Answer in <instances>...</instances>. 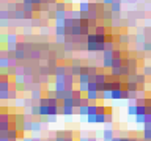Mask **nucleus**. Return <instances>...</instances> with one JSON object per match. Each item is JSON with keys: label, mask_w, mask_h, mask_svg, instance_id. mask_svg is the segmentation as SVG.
<instances>
[{"label": "nucleus", "mask_w": 151, "mask_h": 141, "mask_svg": "<svg viewBox=\"0 0 151 141\" xmlns=\"http://www.w3.org/2000/svg\"><path fill=\"white\" fill-rule=\"evenodd\" d=\"M30 97L33 99L35 102H38V103H39L41 97H43V89H41V88H33V89L30 91Z\"/></svg>", "instance_id": "f03ea898"}, {"label": "nucleus", "mask_w": 151, "mask_h": 141, "mask_svg": "<svg viewBox=\"0 0 151 141\" xmlns=\"http://www.w3.org/2000/svg\"><path fill=\"white\" fill-rule=\"evenodd\" d=\"M126 89H129V91H139V83H137V81H127V83H126Z\"/></svg>", "instance_id": "b1692460"}, {"label": "nucleus", "mask_w": 151, "mask_h": 141, "mask_svg": "<svg viewBox=\"0 0 151 141\" xmlns=\"http://www.w3.org/2000/svg\"><path fill=\"white\" fill-rule=\"evenodd\" d=\"M123 66H113L112 69H110V74L112 75H115V77H121V74H123V69H121Z\"/></svg>", "instance_id": "412c9836"}, {"label": "nucleus", "mask_w": 151, "mask_h": 141, "mask_svg": "<svg viewBox=\"0 0 151 141\" xmlns=\"http://www.w3.org/2000/svg\"><path fill=\"white\" fill-rule=\"evenodd\" d=\"M127 115L129 116H135L137 115V102L135 101H129V105H127Z\"/></svg>", "instance_id": "9d476101"}, {"label": "nucleus", "mask_w": 151, "mask_h": 141, "mask_svg": "<svg viewBox=\"0 0 151 141\" xmlns=\"http://www.w3.org/2000/svg\"><path fill=\"white\" fill-rule=\"evenodd\" d=\"M107 107H104L102 103H98V113H107Z\"/></svg>", "instance_id": "79ce46f5"}, {"label": "nucleus", "mask_w": 151, "mask_h": 141, "mask_svg": "<svg viewBox=\"0 0 151 141\" xmlns=\"http://www.w3.org/2000/svg\"><path fill=\"white\" fill-rule=\"evenodd\" d=\"M90 141H98V140H96V138H90Z\"/></svg>", "instance_id": "3c124183"}, {"label": "nucleus", "mask_w": 151, "mask_h": 141, "mask_svg": "<svg viewBox=\"0 0 151 141\" xmlns=\"http://www.w3.org/2000/svg\"><path fill=\"white\" fill-rule=\"evenodd\" d=\"M39 30H41V35L43 36H49V27L47 25H43Z\"/></svg>", "instance_id": "a19ab883"}, {"label": "nucleus", "mask_w": 151, "mask_h": 141, "mask_svg": "<svg viewBox=\"0 0 151 141\" xmlns=\"http://www.w3.org/2000/svg\"><path fill=\"white\" fill-rule=\"evenodd\" d=\"M80 66L82 64H71L68 66V74H72V75H76V77H79L80 75Z\"/></svg>", "instance_id": "7ed1b4c3"}, {"label": "nucleus", "mask_w": 151, "mask_h": 141, "mask_svg": "<svg viewBox=\"0 0 151 141\" xmlns=\"http://www.w3.org/2000/svg\"><path fill=\"white\" fill-rule=\"evenodd\" d=\"M55 10H57V11H68V2L58 0V2L55 3Z\"/></svg>", "instance_id": "a211bd4d"}, {"label": "nucleus", "mask_w": 151, "mask_h": 141, "mask_svg": "<svg viewBox=\"0 0 151 141\" xmlns=\"http://www.w3.org/2000/svg\"><path fill=\"white\" fill-rule=\"evenodd\" d=\"M113 60H115V57L102 58V67H106V69H112V67H113Z\"/></svg>", "instance_id": "2eb2a0df"}, {"label": "nucleus", "mask_w": 151, "mask_h": 141, "mask_svg": "<svg viewBox=\"0 0 151 141\" xmlns=\"http://www.w3.org/2000/svg\"><path fill=\"white\" fill-rule=\"evenodd\" d=\"M102 101H112V91H104L102 93Z\"/></svg>", "instance_id": "f704fd0d"}, {"label": "nucleus", "mask_w": 151, "mask_h": 141, "mask_svg": "<svg viewBox=\"0 0 151 141\" xmlns=\"http://www.w3.org/2000/svg\"><path fill=\"white\" fill-rule=\"evenodd\" d=\"M0 141H10V138H8L6 135H2V138H0Z\"/></svg>", "instance_id": "49530a36"}, {"label": "nucleus", "mask_w": 151, "mask_h": 141, "mask_svg": "<svg viewBox=\"0 0 151 141\" xmlns=\"http://www.w3.org/2000/svg\"><path fill=\"white\" fill-rule=\"evenodd\" d=\"M77 80H79V83H90L91 81V75L88 72H82V74L77 77Z\"/></svg>", "instance_id": "ddd939ff"}, {"label": "nucleus", "mask_w": 151, "mask_h": 141, "mask_svg": "<svg viewBox=\"0 0 151 141\" xmlns=\"http://www.w3.org/2000/svg\"><path fill=\"white\" fill-rule=\"evenodd\" d=\"M135 81L139 85H146V81H148V77H146L143 72H137L135 74Z\"/></svg>", "instance_id": "f8f14e48"}, {"label": "nucleus", "mask_w": 151, "mask_h": 141, "mask_svg": "<svg viewBox=\"0 0 151 141\" xmlns=\"http://www.w3.org/2000/svg\"><path fill=\"white\" fill-rule=\"evenodd\" d=\"M137 115H146V105L145 103H142V105L137 103Z\"/></svg>", "instance_id": "c85d7f7f"}, {"label": "nucleus", "mask_w": 151, "mask_h": 141, "mask_svg": "<svg viewBox=\"0 0 151 141\" xmlns=\"http://www.w3.org/2000/svg\"><path fill=\"white\" fill-rule=\"evenodd\" d=\"M13 80H14L16 85H24L25 80H27V75L25 74H16L14 77H13Z\"/></svg>", "instance_id": "4468645a"}, {"label": "nucleus", "mask_w": 151, "mask_h": 141, "mask_svg": "<svg viewBox=\"0 0 151 141\" xmlns=\"http://www.w3.org/2000/svg\"><path fill=\"white\" fill-rule=\"evenodd\" d=\"M80 10H68V17H74V19H80Z\"/></svg>", "instance_id": "4be33fe9"}, {"label": "nucleus", "mask_w": 151, "mask_h": 141, "mask_svg": "<svg viewBox=\"0 0 151 141\" xmlns=\"http://www.w3.org/2000/svg\"><path fill=\"white\" fill-rule=\"evenodd\" d=\"M112 101H123V89L112 91Z\"/></svg>", "instance_id": "6ab92c4d"}, {"label": "nucleus", "mask_w": 151, "mask_h": 141, "mask_svg": "<svg viewBox=\"0 0 151 141\" xmlns=\"http://www.w3.org/2000/svg\"><path fill=\"white\" fill-rule=\"evenodd\" d=\"M14 105H16V107H24V99L17 97L16 101H14Z\"/></svg>", "instance_id": "37998d69"}, {"label": "nucleus", "mask_w": 151, "mask_h": 141, "mask_svg": "<svg viewBox=\"0 0 151 141\" xmlns=\"http://www.w3.org/2000/svg\"><path fill=\"white\" fill-rule=\"evenodd\" d=\"M135 124L143 125L145 124V115H135Z\"/></svg>", "instance_id": "72a5a7b5"}, {"label": "nucleus", "mask_w": 151, "mask_h": 141, "mask_svg": "<svg viewBox=\"0 0 151 141\" xmlns=\"http://www.w3.org/2000/svg\"><path fill=\"white\" fill-rule=\"evenodd\" d=\"M142 141H151V140H148V138H142Z\"/></svg>", "instance_id": "8fccbe9b"}, {"label": "nucleus", "mask_w": 151, "mask_h": 141, "mask_svg": "<svg viewBox=\"0 0 151 141\" xmlns=\"http://www.w3.org/2000/svg\"><path fill=\"white\" fill-rule=\"evenodd\" d=\"M79 89H80V91H82V93H84V94H85V93H87V91H88V89H90V88H88V83H79Z\"/></svg>", "instance_id": "ea45409f"}, {"label": "nucleus", "mask_w": 151, "mask_h": 141, "mask_svg": "<svg viewBox=\"0 0 151 141\" xmlns=\"http://www.w3.org/2000/svg\"><path fill=\"white\" fill-rule=\"evenodd\" d=\"M74 110H77V108H74V107H68V105H63V116H71L72 113H74Z\"/></svg>", "instance_id": "5701e85b"}, {"label": "nucleus", "mask_w": 151, "mask_h": 141, "mask_svg": "<svg viewBox=\"0 0 151 141\" xmlns=\"http://www.w3.org/2000/svg\"><path fill=\"white\" fill-rule=\"evenodd\" d=\"M79 141H90V138H88V136H80Z\"/></svg>", "instance_id": "de8ad7c7"}, {"label": "nucleus", "mask_w": 151, "mask_h": 141, "mask_svg": "<svg viewBox=\"0 0 151 141\" xmlns=\"http://www.w3.org/2000/svg\"><path fill=\"white\" fill-rule=\"evenodd\" d=\"M87 122L88 124H96V115H88L87 116Z\"/></svg>", "instance_id": "58836bf2"}, {"label": "nucleus", "mask_w": 151, "mask_h": 141, "mask_svg": "<svg viewBox=\"0 0 151 141\" xmlns=\"http://www.w3.org/2000/svg\"><path fill=\"white\" fill-rule=\"evenodd\" d=\"M110 10H112L113 13H121V10H123V3H121V2H113L112 5H110Z\"/></svg>", "instance_id": "aec40b11"}, {"label": "nucleus", "mask_w": 151, "mask_h": 141, "mask_svg": "<svg viewBox=\"0 0 151 141\" xmlns=\"http://www.w3.org/2000/svg\"><path fill=\"white\" fill-rule=\"evenodd\" d=\"M142 72H143L146 77H151V64H145L142 67Z\"/></svg>", "instance_id": "473e14b6"}, {"label": "nucleus", "mask_w": 151, "mask_h": 141, "mask_svg": "<svg viewBox=\"0 0 151 141\" xmlns=\"http://www.w3.org/2000/svg\"><path fill=\"white\" fill-rule=\"evenodd\" d=\"M150 2H151V0H150Z\"/></svg>", "instance_id": "603ef678"}, {"label": "nucleus", "mask_w": 151, "mask_h": 141, "mask_svg": "<svg viewBox=\"0 0 151 141\" xmlns=\"http://www.w3.org/2000/svg\"><path fill=\"white\" fill-rule=\"evenodd\" d=\"M79 10H80V13H90V10H91V2L82 0V2L79 3Z\"/></svg>", "instance_id": "6e6552de"}, {"label": "nucleus", "mask_w": 151, "mask_h": 141, "mask_svg": "<svg viewBox=\"0 0 151 141\" xmlns=\"http://www.w3.org/2000/svg\"><path fill=\"white\" fill-rule=\"evenodd\" d=\"M19 39H21V36H19V35H16V33H13V31H10V33H6L5 44H6V43H13V44H16Z\"/></svg>", "instance_id": "0eeeda50"}, {"label": "nucleus", "mask_w": 151, "mask_h": 141, "mask_svg": "<svg viewBox=\"0 0 151 141\" xmlns=\"http://www.w3.org/2000/svg\"><path fill=\"white\" fill-rule=\"evenodd\" d=\"M33 103H35V101H33L31 97H25V99H24V108H30Z\"/></svg>", "instance_id": "2f4dec72"}, {"label": "nucleus", "mask_w": 151, "mask_h": 141, "mask_svg": "<svg viewBox=\"0 0 151 141\" xmlns=\"http://www.w3.org/2000/svg\"><path fill=\"white\" fill-rule=\"evenodd\" d=\"M142 49H143L145 52H151V39L146 41V43H145L143 45H142Z\"/></svg>", "instance_id": "e433bc0d"}, {"label": "nucleus", "mask_w": 151, "mask_h": 141, "mask_svg": "<svg viewBox=\"0 0 151 141\" xmlns=\"http://www.w3.org/2000/svg\"><path fill=\"white\" fill-rule=\"evenodd\" d=\"M142 138L151 140V127H143V130H142Z\"/></svg>", "instance_id": "a878e982"}, {"label": "nucleus", "mask_w": 151, "mask_h": 141, "mask_svg": "<svg viewBox=\"0 0 151 141\" xmlns=\"http://www.w3.org/2000/svg\"><path fill=\"white\" fill-rule=\"evenodd\" d=\"M63 105H68V107H74V99H72V97H65V99H63ZM76 108V107H74Z\"/></svg>", "instance_id": "cd10ccee"}, {"label": "nucleus", "mask_w": 151, "mask_h": 141, "mask_svg": "<svg viewBox=\"0 0 151 141\" xmlns=\"http://www.w3.org/2000/svg\"><path fill=\"white\" fill-rule=\"evenodd\" d=\"M55 36H66V25L55 24Z\"/></svg>", "instance_id": "9b49d317"}, {"label": "nucleus", "mask_w": 151, "mask_h": 141, "mask_svg": "<svg viewBox=\"0 0 151 141\" xmlns=\"http://www.w3.org/2000/svg\"><path fill=\"white\" fill-rule=\"evenodd\" d=\"M13 19H14V21H25V11H24V8H17V10L13 13Z\"/></svg>", "instance_id": "20e7f679"}, {"label": "nucleus", "mask_w": 151, "mask_h": 141, "mask_svg": "<svg viewBox=\"0 0 151 141\" xmlns=\"http://www.w3.org/2000/svg\"><path fill=\"white\" fill-rule=\"evenodd\" d=\"M39 110H41V116H49L52 113V107L50 105H41L39 103Z\"/></svg>", "instance_id": "dca6fc26"}, {"label": "nucleus", "mask_w": 151, "mask_h": 141, "mask_svg": "<svg viewBox=\"0 0 151 141\" xmlns=\"http://www.w3.org/2000/svg\"><path fill=\"white\" fill-rule=\"evenodd\" d=\"M106 113H98L96 115V124H106Z\"/></svg>", "instance_id": "393cba45"}, {"label": "nucleus", "mask_w": 151, "mask_h": 141, "mask_svg": "<svg viewBox=\"0 0 151 141\" xmlns=\"http://www.w3.org/2000/svg\"><path fill=\"white\" fill-rule=\"evenodd\" d=\"M55 41H57V44H65L68 41V38L66 36H55Z\"/></svg>", "instance_id": "4c0bfd02"}, {"label": "nucleus", "mask_w": 151, "mask_h": 141, "mask_svg": "<svg viewBox=\"0 0 151 141\" xmlns=\"http://www.w3.org/2000/svg\"><path fill=\"white\" fill-rule=\"evenodd\" d=\"M33 141H43V138H41V136L36 133V136H33Z\"/></svg>", "instance_id": "a18cd8bd"}, {"label": "nucleus", "mask_w": 151, "mask_h": 141, "mask_svg": "<svg viewBox=\"0 0 151 141\" xmlns=\"http://www.w3.org/2000/svg\"><path fill=\"white\" fill-rule=\"evenodd\" d=\"M113 55H115V58H120V57H123V50L121 49H115V50H113Z\"/></svg>", "instance_id": "c03bdc74"}, {"label": "nucleus", "mask_w": 151, "mask_h": 141, "mask_svg": "<svg viewBox=\"0 0 151 141\" xmlns=\"http://www.w3.org/2000/svg\"><path fill=\"white\" fill-rule=\"evenodd\" d=\"M134 17H137V19H146V13L143 10H139L134 13Z\"/></svg>", "instance_id": "c756f323"}, {"label": "nucleus", "mask_w": 151, "mask_h": 141, "mask_svg": "<svg viewBox=\"0 0 151 141\" xmlns=\"http://www.w3.org/2000/svg\"><path fill=\"white\" fill-rule=\"evenodd\" d=\"M17 94H19V91H17V89H10V101H16Z\"/></svg>", "instance_id": "c9c22d12"}, {"label": "nucleus", "mask_w": 151, "mask_h": 141, "mask_svg": "<svg viewBox=\"0 0 151 141\" xmlns=\"http://www.w3.org/2000/svg\"><path fill=\"white\" fill-rule=\"evenodd\" d=\"M88 69H90V75H96L99 72L98 64H88Z\"/></svg>", "instance_id": "7c9ffc66"}, {"label": "nucleus", "mask_w": 151, "mask_h": 141, "mask_svg": "<svg viewBox=\"0 0 151 141\" xmlns=\"http://www.w3.org/2000/svg\"><path fill=\"white\" fill-rule=\"evenodd\" d=\"M43 125H44V122L41 121L39 118H36L33 121V129H31V132H33V133H39V132L43 130Z\"/></svg>", "instance_id": "423d86ee"}, {"label": "nucleus", "mask_w": 151, "mask_h": 141, "mask_svg": "<svg viewBox=\"0 0 151 141\" xmlns=\"http://www.w3.org/2000/svg\"><path fill=\"white\" fill-rule=\"evenodd\" d=\"M106 124H112L113 122V115H112V108H109L107 110V113H106Z\"/></svg>", "instance_id": "bb28decb"}, {"label": "nucleus", "mask_w": 151, "mask_h": 141, "mask_svg": "<svg viewBox=\"0 0 151 141\" xmlns=\"http://www.w3.org/2000/svg\"><path fill=\"white\" fill-rule=\"evenodd\" d=\"M129 41H131V36L127 35V31H126V30H125V31H121V33L117 36V43H118V44L127 45V44H129Z\"/></svg>", "instance_id": "f257e3e1"}, {"label": "nucleus", "mask_w": 151, "mask_h": 141, "mask_svg": "<svg viewBox=\"0 0 151 141\" xmlns=\"http://www.w3.org/2000/svg\"><path fill=\"white\" fill-rule=\"evenodd\" d=\"M102 138H106V140H113V138H115V132H113L112 127H106V129H104Z\"/></svg>", "instance_id": "1a4fd4ad"}, {"label": "nucleus", "mask_w": 151, "mask_h": 141, "mask_svg": "<svg viewBox=\"0 0 151 141\" xmlns=\"http://www.w3.org/2000/svg\"><path fill=\"white\" fill-rule=\"evenodd\" d=\"M0 67H2V69L10 67V57H8V55H2V57H0Z\"/></svg>", "instance_id": "f3484780"}, {"label": "nucleus", "mask_w": 151, "mask_h": 141, "mask_svg": "<svg viewBox=\"0 0 151 141\" xmlns=\"http://www.w3.org/2000/svg\"><path fill=\"white\" fill-rule=\"evenodd\" d=\"M129 138H131V141H142V140L137 138V136H129Z\"/></svg>", "instance_id": "09e8293b"}, {"label": "nucleus", "mask_w": 151, "mask_h": 141, "mask_svg": "<svg viewBox=\"0 0 151 141\" xmlns=\"http://www.w3.org/2000/svg\"><path fill=\"white\" fill-rule=\"evenodd\" d=\"M68 74V66L66 64H57L54 69V75H66Z\"/></svg>", "instance_id": "39448f33"}]
</instances>
